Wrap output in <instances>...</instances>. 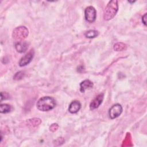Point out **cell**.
<instances>
[{"instance_id":"9","label":"cell","mask_w":147,"mask_h":147,"mask_svg":"<svg viewBox=\"0 0 147 147\" xmlns=\"http://www.w3.org/2000/svg\"><path fill=\"white\" fill-rule=\"evenodd\" d=\"M15 48L19 53H24L28 48V44L26 41H18L15 44Z\"/></svg>"},{"instance_id":"7","label":"cell","mask_w":147,"mask_h":147,"mask_svg":"<svg viewBox=\"0 0 147 147\" xmlns=\"http://www.w3.org/2000/svg\"><path fill=\"white\" fill-rule=\"evenodd\" d=\"M103 96H104V95L103 93L99 94V95H98L91 102L90 105V109L94 110L98 108L102 103V101L103 100Z\"/></svg>"},{"instance_id":"8","label":"cell","mask_w":147,"mask_h":147,"mask_svg":"<svg viewBox=\"0 0 147 147\" xmlns=\"http://www.w3.org/2000/svg\"><path fill=\"white\" fill-rule=\"evenodd\" d=\"M80 108H81V104L80 102L75 100L72 101L69 104V107H68V111L72 114H75L78 113L80 109Z\"/></svg>"},{"instance_id":"12","label":"cell","mask_w":147,"mask_h":147,"mask_svg":"<svg viewBox=\"0 0 147 147\" xmlns=\"http://www.w3.org/2000/svg\"><path fill=\"white\" fill-rule=\"evenodd\" d=\"M11 110V106L10 105L3 103L0 105V112L1 113H9Z\"/></svg>"},{"instance_id":"2","label":"cell","mask_w":147,"mask_h":147,"mask_svg":"<svg viewBox=\"0 0 147 147\" xmlns=\"http://www.w3.org/2000/svg\"><path fill=\"white\" fill-rule=\"evenodd\" d=\"M118 10V1L112 0L109 1L103 13V18L106 21H109L114 17Z\"/></svg>"},{"instance_id":"13","label":"cell","mask_w":147,"mask_h":147,"mask_svg":"<svg viewBox=\"0 0 147 147\" xmlns=\"http://www.w3.org/2000/svg\"><path fill=\"white\" fill-rule=\"evenodd\" d=\"M126 46L122 42H117L114 45V49L116 51H121L126 48Z\"/></svg>"},{"instance_id":"5","label":"cell","mask_w":147,"mask_h":147,"mask_svg":"<svg viewBox=\"0 0 147 147\" xmlns=\"http://www.w3.org/2000/svg\"><path fill=\"white\" fill-rule=\"evenodd\" d=\"M122 112V107L120 104L117 103L113 105L109 110V117L113 119L119 117Z\"/></svg>"},{"instance_id":"15","label":"cell","mask_w":147,"mask_h":147,"mask_svg":"<svg viewBox=\"0 0 147 147\" xmlns=\"http://www.w3.org/2000/svg\"><path fill=\"white\" fill-rule=\"evenodd\" d=\"M9 97V94L7 92H1V101H2L3 99H7Z\"/></svg>"},{"instance_id":"1","label":"cell","mask_w":147,"mask_h":147,"mask_svg":"<svg viewBox=\"0 0 147 147\" xmlns=\"http://www.w3.org/2000/svg\"><path fill=\"white\" fill-rule=\"evenodd\" d=\"M56 103L55 99L51 96H47L40 98L36 104L37 109L42 111H48L56 106Z\"/></svg>"},{"instance_id":"6","label":"cell","mask_w":147,"mask_h":147,"mask_svg":"<svg viewBox=\"0 0 147 147\" xmlns=\"http://www.w3.org/2000/svg\"><path fill=\"white\" fill-rule=\"evenodd\" d=\"M34 55V52L33 49H31L28 53H27L25 55L22 56L18 63V64L20 67H24L30 63L32 60L33 58Z\"/></svg>"},{"instance_id":"11","label":"cell","mask_w":147,"mask_h":147,"mask_svg":"<svg viewBox=\"0 0 147 147\" xmlns=\"http://www.w3.org/2000/svg\"><path fill=\"white\" fill-rule=\"evenodd\" d=\"M99 34V32L95 30H90L87 31L84 33V36L88 38H92L97 37Z\"/></svg>"},{"instance_id":"17","label":"cell","mask_w":147,"mask_h":147,"mask_svg":"<svg viewBox=\"0 0 147 147\" xmlns=\"http://www.w3.org/2000/svg\"><path fill=\"white\" fill-rule=\"evenodd\" d=\"M142 21L143 24L146 26V13H145L142 17Z\"/></svg>"},{"instance_id":"16","label":"cell","mask_w":147,"mask_h":147,"mask_svg":"<svg viewBox=\"0 0 147 147\" xmlns=\"http://www.w3.org/2000/svg\"><path fill=\"white\" fill-rule=\"evenodd\" d=\"M56 125H57L56 123H53V125H52L51 126V127H50V130H51L52 131H54L56 130L57 129V128H58V126H57L56 127H55Z\"/></svg>"},{"instance_id":"14","label":"cell","mask_w":147,"mask_h":147,"mask_svg":"<svg viewBox=\"0 0 147 147\" xmlns=\"http://www.w3.org/2000/svg\"><path fill=\"white\" fill-rule=\"evenodd\" d=\"M24 75H25L24 72H23V71H19V72H17L15 74V75L13 77V79L14 80H21V79H22L24 78Z\"/></svg>"},{"instance_id":"10","label":"cell","mask_w":147,"mask_h":147,"mask_svg":"<svg viewBox=\"0 0 147 147\" xmlns=\"http://www.w3.org/2000/svg\"><path fill=\"white\" fill-rule=\"evenodd\" d=\"M93 83L90 80H84L80 84V90L82 92H84L85 90L92 88Z\"/></svg>"},{"instance_id":"4","label":"cell","mask_w":147,"mask_h":147,"mask_svg":"<svg viewBox=\"0 0 147 147\" xmlns=\"http://www.w3.org/2000/svg\"><path fill=\"white\" fill-rule=\"evenodd\" d=\"M84 16L87 21L90 23L94 22L96 17V11L95 9L91 6L86 7L84 11Z\"/></svg>"},{"instance_id":"3","label":"cell","mask_w":147,"mask_h":147,"mask_svg":"<svg viewBox=\"0 0 147 147\" xmlns=\"http://www.w3.org/2000/svg\"><path fill=\"white\" fill-rule=\"evenodd\" d=\"M29 30L24 26H20L15 28L13 32L12 36L13 38L18 41H22L28 36Z\"/></svg>"}]
</instances>
